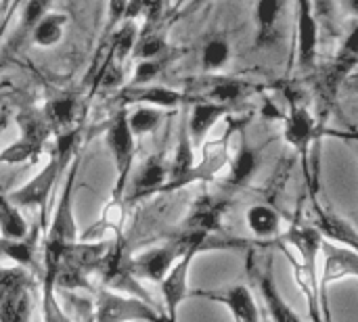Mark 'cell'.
Masks as SVG:
<instances>
[{"label": "cell", "mask_w": 358, "mask_h": 322, "mask_svg": "<svg viewBox=\"0 0 358 322\" xmlns=\"http://www.w3.org/2000/svg\"><path fill=\"white\" fill-rule=\"evenodd\" d=\"M52 8V0H25L21 8V36L31 31Z\"/></svg>", "instance_id": "4316f807"}, {"label": "cell", "mask_w": 358, "mask_h": 322, "mask_svg": "<svg viewBox=\"0 0 358 322\" xmlns=\"http://www.w3.org/2000/svg\"><path fill=\"white\" fill-rule=\"evenodd\" d=\"M248 275L256 287V291L260 293L262 300V310L266 312V316L271 322H304L296 310L285 302V298L281 295L275 279H273V260L268 258L264 268H260L254 260V251H250L248 256Z\"/></svg>", "instance_id": "8992f818"}, {"label": "cell", "mask_w": 358, "mask_h": 322, "mask_svg": "<svg viewBox=\"0 0 358 322\" xmlns=\"http://www.w3.org/2000/svg\"><path fill=\"white\" fill-rule=\"evenodd\" d=\"M344 52L346 54H358V25L352 29L348 40L344 42Z\"/></svg>", "instance_id": "1f68e13d"}, {"label": "cell", "mask_w": 358, "mask_h": 322, "mask_svg": "<svg viewBox=\"0 0 358 322\" xmlns=\"http://www.w3.org/2000/svg\"><path fill=\"white\" fill-rule=\"evenodd\" d=\"M195 145L189 136L187 130V122H182L180 132H178V142H176V151L170 163V174H168V182L164 186L162 193H172L176 189H182L187 184L193 182V172H195Z\"/></svg>", "instance_id": "30bf717a"}, {"label": "cell", "mask_w": 358, "mask_h": 322, "mask_svg": "<svg viewBox=\"0 0 358 322\" xmlns=\"http://www.w3.org/2000/svg\"><path fill=\"white\" fill-rule=\"evenodd\" d=\"M206 2H210V0H193L191 6H199V4H206Z\"/></svg>", "instance_id": "e575fe53"}, {"label": "cell", "mask_w": 358, "mask_h": 322, "mask_svg": "<svg viewBox=\"0 0 358 322\" xmlns=\"http://www.w3.org/2000/svg\"><path fill=\"white\" fill-rule=\"evenodd\" d=\"M245 90H248V86L243 82H239V80H220V82H216L210 88L208 96H210L212 103H218V105H227L229 107L231 103L239 101L245 94Z\"/></svg>", "instance_id": "484cf974"}, {"label": "cell", "mask_w": 358, "mask_h": 322, "mask_svg": "<svg viewBox=\"0 0 358 322\" xmlns=\"http://www.w3.org/2000/svg\"><path fill=\"white\" fill-rule=\"evenodd\" d=\"M105 145L113 159L115 184L111 191V201H124V193L130 184V174L136 157V136L128 126V109H120L105 130Z\"/></svg>", "instance_id": "7a4b0ae2"}, {"label": "cell", "mask_w": 358, "mask_h": 322, "mask_svg": "<svg viewBox=\"0 0 358 322\" xmlns=\"http://www.w3.org/2000/svg\"><path fill=\"white\" fill-rule=\"evenodd\" d=\"M285 140L298 149L300 153L306 155L313 138H315V122L310 117V113L302 107H294L292 113L287 115V122H285Z\"/></svg>", "instance_id": "2e32d148"}, {"label": "cell", "mask_w": 358, "mask_h": 322, "mask_svg": "<svg viewBox=\"0 0 358 322\" xmlns=\"http://www.w3.org/2000/svg\"><path fill=\"white\" fill-rule=\"evenodd\" d=\"M166 67L164 57L162 59H149V61H138L136 69H134V80L132 86H143V84H151V80H155Z\"/></svg>", "instance_id": "f1b7e54d"}, {"label": "cell", "mask_w": 358, "mask_h": 322, "mask_svg": "<svg viewBox=\"0 0 358 322\" xmlns=\"http://www.w3.org/2000/svg\"><path fill=\"white\" fill-rule=\"evenodd\" d=\"M287 247L281 245L287 260L294 268V279L300 287V291L306 298V308L310 322L323 321V308H321V247L323 237L315 226H294L289 233L281 239Z\"/></svg>", "instance_id": "6da1fadb"}, {"label": "cell", "mask_w": 358, "mask_h": 322, "mask_svg": "<svg viewBox=\"0 0 358 322\" xmlns=\"http://www.w3.org/2000/svg\"><path fill=\"white\" fill-rule=\"evenodd\" d=\"M23 0H0V15H4L8 8H17Z\"/></svg>", "instance_id": "d6a6232c"}, {"label": "cell", "mask_w": 358, "mask_h": 322, "mask_svg": "<svg viewBox=\"0 0 358 322\" xmlns=\"http://www.w3.org/2000/svg\"><path fill=\"white\" fill-rule=\"evenodd\" d=\"M258 153L256 149L252 147H241L239 153L235 155L233 163H231V172H229V178H227V184L237 189V186H243L252 180V176L256 174L258 170Z\"/></svg>", "instance_id": "44dd1931"}, {"label": "cell", "mask_w": 358, "mask_h": 322, "mask_svg": "<svg viewBox=\"0 0 358 322\" xmlns=\"http://www.w3.org/2000/svg\"><path fill=\"white\" fill-rule=\"evenodd\" d=\"M231 57V46L224 38H212L201 52V65L206 71H216L227 65Z\"/></svg>", "instance_id": "d4e9b609"}, {"label": "cell", "mask_w": 358, "mask_h": 322, "mask_svg": "<svg viewBox=\"0 0 358 322\" xmlns=\"http://www.w3.org/2000/svg\"><path fill=\"white\" fill-rule=\"evenodd\" d=\"M262 322H271V319L266 316V312H264V310H262Z\"/></svg>", "instance_id": "8d00e7d4"}, {"label": "cell", "mask_w": 358, "mask_h": 322, "mask_svg": "<svg viewBox=\"0 0 358 322\" xmlns=\"http://www.w3.org/2000/svg\"><path fill=\"white\" fill-rule=\"evenodd\" d=\"M227 207H229V203L224 199L210 197V195L199 197L193 203L189 216L182 220V226H180L178 235H206V237H212L216 230H220L222 216H224Z\"/></svg>", "instance_id": "ba28073f"}, {"label": "cell", "mask_w": 358, "mask_h": 322, "mask_svg": "<svg viewBox=\"0 0 358 322\" xmlns=\"http://www.w3.org/2000/svg\"><path fill=\"white\" fill-rule=\"evenodd\" d=\"M300 17H298V46H300V65L310 67L317 57L319 27L310 6V0H298Z\"/></svg>", "instance_id": "5bb4252c"}, {"label": "cell", "mask_w": 358, "mask_h": 322, "mask_svg": "<svg viewBox=\"0 0 358 322\" xmlns=\"http://www.w3.org/2000/svg\"><path fill=\"white\" fill-rule=\"evenodd\" d=\"M279 13H281V0H258V4H256V19H258L262 38H266L273 31Z\"/></svg>", "instance_id": "83f0119b"}, {"label": "cell", "mask_w": 358, "mask_h": 322, "mask_svg": "<svg viewBox=\"0 0 358 322\" xmlns=\"http://www.w3.org/2000/svg\"><path fill=\"white\" fill-rule=\"evenodd\" d=\"M117 65L120 63H115V61L109 59L107 65L101 69V73L96 78V86H101V88H115L122 82V69Z\"/></svg>", "instance_id": "4dcf8cb0"}, {"label": "cell", "mask_w": 358, "mask_h": 322, "mask_svg": "<svg viewBox=\"0 0 358 322\" xmlns=\"http://www.w3.org/2000/svg\"><path fill=\"white\" fill-rule=\"evenodd\" d=\"M313 226L321 233L325 241H331L342 247H350L358 254V230L342 216L331 210L321 207L317 201L313 203Z\"/></svg>", "instance_id": "9c48e42d"}, {"label": "cell", "mask_w": 358, "mask_h": 322, "mask_svg": "<svg viewBox=\"0 0 358 322\" xmlns=\"http://www.w3.org/2000/svg\"><path fill=\"white\" fill-rule=\"evenodd\" d=\"M168 174H170V166L164 161L162 155H151L143 166L141 170L136 172L132 184H130V195H128V201L130 203H136V201H143L155 193H162L166 182H168Z\"/></svg>", "instance_id": "8fae6325"}, {"label": "cell", "mask_w": 358, "mask_h": 322, "mask_svg": "<svg viewBox=\"0 0 358 322\" xmlns=\"http://www.w3.org/2000/svg\"><path fill=\"white\" fill-rule=\"evenodd\" d=\"M136 42H138V27H136L134 19L122 21V25L111 36V61H115V63L126 61L134 52Z\"/></svg>", "instance_id": "7402d4cb"}, {"label": "cell", "mask_w": 358, "mask_h": 322, "mask_svg": "<svg viewBox=\"0 0 358 322\" xmlns=\"http://www.w3.org/2000/svg\"><path fill=\"white\" fill-rule=\"evenodd\" d=\"M168 48V42H166V36L159 34V31H145L136 46H134V57L138 61H149V59H162L164 52Z\"/></svg>", "instance_id": "cb8c5ba5"}, {"label": "cell", "mask_w": 358, "mask_h": 322, "mask_svg": "<svg viewBox=\"0 0 358 322\" xmlns=\"http://www.w3.org/2000/svg\"><path fill=\"white\" fill-rule=\"evenodd\" d=\"M159 4L162 0H128L126 4V19H136L143 13L147 15V21H155L157 13H159Z\"/></svg>", "instance_id": "f546056e"}, {"label": "cell", "mask_w": 358, "mask_h": 322, "mask_svg": "<svg viewBox=\"0 0 358 322\" xmlns=\"http://www.w3.org/2000/svg\"><path fill=\"white\" fill-rule=\"evenodd\" d=\"M42 115L55 132L69 130V128H73V122L78 115V98L73 94L55 96L44 105Z\"/></svg>", "instance_id": "e0dca14e"}, {"label": "cell", "mask_w": 358, "mask_h": 322, "mask_svg": "<svg viewBox=\"0 0 358 322\" xmlns=\"http://www.w3.org/2000/svg\"><path fill=\"white\" fill-rule=\"evenodd\" d=\"M357 57H358V54H357Z\"/></svg>", "instance_id": "74e56055"}, {"label": "cell", "mask_w": 358, "mask_h": 322, "mask_svg": "<svg viewBox=\"0 0 358 322\" xmlns=\"http://www.w3.org/2000/svg\"><path fill=\"white\" fill-rule=\"evenodd\" d=\"M350 6H352L355 13H358V0H350Z\"/></svg>", "instance_id": "d590c367"}, {"label": "cell", "mask_w": 358, "mask_h": 322, "mask_svg": "<svg viewBox=\"0 0 358 322\" xmlns=\"http://www.w3.org/2000/svg\"><path fill=\"white\" fill-rule=\"evenodd\" d=\"M245 222L250 233L260 245H268L275 239H281V216L273 205L256 203L245 212Z\"/></svg>", "instance_id": "4fadbf2b"}, {"label": "cell", "mask_w": 358, "mask_h": 322, "mask_svg": "<svg viewBox=\"0 0 358 322\" xmlns=\"http://www.w3.org/2000/svg\"><path fill=\"white\" fill-rule=\"evenodd\" d=\"M6 124H8V117H6V115L2 113V115H0V134L4 132V128H6Z\"/></svg>", "instance_id": "836d02e7"}, {"label": "cell", "mask_w": 358, "mask_h": 322, "mask_svg": "<svg viewBox=\"0 0 358 322\" xmlns=\"http://www.w3.org/2000/svg\"><path fill=\"white\" fill-rule=\"evenodd\" d=\"M162 122V113L155 107H147V105H136L132 111H128V126L132 130V134L136 138L153 132Z\"/></svg>", "instance_id": "603a6c76"}, {"label": "cell", "mask_w": 358, "mask_h": 322, "mask_svg": "<svg viewBox=\"0 0 358 322\" xmlns=\"http://www.w3.org/2000/svg\"><path fill=\"white\" fill-rule=\"evenodd\" d=\"M117 98L124 105H147L155 109H174L185 101V96L178 90L166 86H153V84H143V86L130 84L124 90H120Z\"/></svg>", "instance_id": "7c38bea8"}, {"label": "cell", "mask_w": 358, "mask_h": 322, "mask_svg": "<svg viewBox=\"0 0 358 322\" xmlns=\"http://www.w3.org/2000/svg\"><path fill=\"white\" fill-rule=\"evenodd\" d=\"M29 224L21 214V207H17L8 195L0 193V235L4 239H25L29 235Z\"/></svg>", "instance_id": "ac0fdd59"}, {"label": "cell", "mask_w": 358, "mask_h": 322, "mask_svg": "<svg viewBox=\"0 0 358 322\" xmlns=\"http://www.w3.org/2000/svg\"><path fill=\"white\" fill-rule=\"evenodd\" d=\"M19 124V138L8 145L2 153H0V163H25V161H36L38 155L42 153L52 128L48 126V122L44 119V115L34 113V111H23L17 117Z\"/></svg>", "instance_id": "5b68a950"}, {"label": "cell", "mask_w": 358, "mask_h": 322, "mask_svg": "<svg viewBox=\"0 0 358 322\" xmlns=\"http://www.w3.org/2000/svg\"><path fill=\"white\" fill-rule=\"evenodd\" d=\"M36 247H38V233H29L25 239H4L0 237V256L8 258L10 262L19 264L21 268H29L36 262Z\"/></svg>", "instance_id": "d6986e66"}, {"label": "cell", "mask_w": 358, "mask_h": 322, "mask_svg": "<svg viewBox=\"0 0 358 322\" xmlns=\"http://www.w3.org/2000/svg\"><path fill=\"white\" fill-rule=\"evenodd\" d=\"M73 159H67L59 153L52 151L48 163L31 178L27 180L23 186L15 189L8 193V199L17 205V207H36L40 214V226L46 228V212H48V201L50 195L61 178V174L65 172L67 163H71Z\"/></svg>", "instance_id": "3957f363"}, {"label": "cell", "mask_w": 358, "mask_h": 322, "mask_svg": "<svg viewBox=\"0 0 358 322\" xmlns=\"http://www.w3.org/2000/svg\"><path fill=\"white\" fill-rule=\"evenodd\" d=\"M229 111L227 105H218V103H212V101H203V103H197L193 109H191V115L187 119V130H189V136L193 140L195 147H199L208 132L216 126V122Z\"/></svg>", "instance_id": "9a60e30c"}, {"label": "cell", "mask_w": 358, "mask_h": 322, "mask_svg": "<svg viewBox=\"0 0 358 322\" xmlns=\"http://www.w3.org/2000/svg\"><path fill=\"white\" fill-rule=\"evenodd\" d=\"M67 25V15L65 13H48L34 29H31V40L40 48H50L61 42L63 31Z\"/></svg>", "instance_id": "ffe728a7"}, {"label": "cell", "mask_w": 358, "mask_h": 322, "mask_svg": "<svg viewBox=\"0 0 358 322\" xmlns=\"http://www.w3.org/2000/svg\"><path fill=\"white\" fill-rule=\"evenodd\" d=\"M191 298L222 304L229 308L235 322H262V308L245 285H231L224 289H197L191 291Z\"/></svg>", "instance_id": "52a82bcc"}, {"label": "cell", "mask_w": 358, "mask_h": 322, "mask_svg": "<svg viewBox=\"0 0 358 322\" xmlns=\"http://www.w3.org/2000/svg\"><path fill=\"white\" fill-rule=\"evenodd\" d=\"M189 245H191L189 235H176L172 241H168L159 247L145 249L138 256L128 260L130 275L134 279H143V281H151V283L159 285L164 281V277L172 270V266L185 256Z\"/></svg>", "instance_id": "277c9868"}]
</instances>
